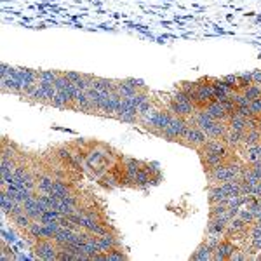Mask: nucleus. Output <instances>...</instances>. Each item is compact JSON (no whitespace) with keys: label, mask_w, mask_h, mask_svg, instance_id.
<instances>
[{"label":"nucleus","mask_w":261,"mask_h":261,"mask_svg":"<svg viewBox=\"0 0 261 261\" xmlns=\"http://www.w3.org/2000/svg\"><path fill=\"white\" fill-rule=\"evenodd\" d=\"M23 207H24V213L30 214V216L33 218V220H40V216L45 213V205L42 204V200L39 199V195L32 197V199L24 200L23 202Z\"/></svg>","instance_id":"nucleus-11"},{"label":"nucleus","mask_w":261,"mask_h":261,"mask_svg":"<svg viewBox=\"0 0 261 261\" xmlns=\"http://www.w3.org/2000/svg\"><path fill=\"white\" fill-rule=\"evenodd\" d=\"M120 159V153L115 151L112 146L105 145L99 141H89V148H87L86 166L84 171L94 179H99L113 164H117Z\"/></svg>","instance_id":"nucleus-1"},{"label":"nucleus","mask_w":261,"mask_h":261,"mask_svg":"<svg viewBox=\"0 0 261 261\" xmlns=\"http://www.w3.org/2000/svg\"><path fill=\"white\" fill-rule=\"evenodd\" d=\"M242 92L246 94V98L251 101L259 99L261 98V86H258V84H251V86H247L246 89H242Z\"/></svg>","instance_id":"nucleus-29"},{"label":"nucleus","mask_w":261,"mask_h":261,"mask_svg":"<svg viewBox=\"0 0 261 261\" xmlns=\"http://www.w3.org/2000/svg\"><path fill=\"white\" fill-rule=\"evenodd\" d=\"M0 205H2V213L4 216H9V213L14 209L16 200L7 193V190H2V195H0Z\"/></svg>","instance_id":"nucleus-26"},{"label":"nucleus","mask_w":261,"mask_h":261,"mask_svg":"<svg viewBox=\"0 0 261 261\" xmlns=\"http://www.w3.org/2000/svg\"><path fill=\"white\" fill-rule=\"evenodd\" d=\"M115 119L124 122V124H136L138 125V110L129 103L125 98H122L119 110L115 113Z\"/></svg>","instance_id":"nucleus-8"},{"label":"nucleus","mask_w":261,"mask_h":261,"mask_svg":"<svg viewBox=\"0 0 261 261\" xmlns=\"http://www.w3.org/2000/svg\"><path fill=\"white\" fill-rule=\"evenodd\" d=\"M223 81L228 84V86L233 87V89H237V84H239V77H237V75H226V77H223Z\"/></svg>","instance_id":"nucleus-35"},{"label":"nucleus","mask_w":261,"mask_h":261,"mask_svg":"<svg viewBox=\"0 0 261 261\" xmlns=\"http://www.w3.org/2000/svg\"><path fill=\"white\" fill-rule=\"evenodd\" d=\"M96 241H98V246H99L101 252H108V251H112L113 247L122 246L117 231H110V233L98 235V237H96Z\"/></svg>","instance_id":"nucleus-12"},{"label":"nucleus","mask_w":261,"mask_h":261,"mask_svg":"<svg viewBox=\"0 0 261 261\" xmlns=\"http://www.w3.org/2000/svg\"><path fill=\"white\" fill-rule=\"evenodd\" d=\"M129 259V256L125 254V251L122 249V246L113 247L112 251L107 252V261H125Z\"/></svg>","instance_id":"nucleus-27"},{"label":"nucleus","mask_w":261,"mask_h":261,"mask_svg":"<svg viewBox=\"0 0 261 261\" xmlns=\"http://www.w3.org/2000/svg\"><path fill=\"white\" fill-rule=\"evenodd\" d=\"M252 84H258V86H261V70L252 71Z\"/></svg>","instance_id":"nucleus-37"},{"label":"nucleus","mask_w":261,"mask_h":261,"mask_svg":"<svg viewBox=\"0 0 261 261\" xmlns=\"http://www.w3.org/2000/svg\"><path fill=\"white\" fill-rule=\"evenodd\" d=\"M61 71L58 70H39V82H49V84H54L56 79L60 77Z\"/></svg>","instance_id":"nucleus-28"},{"label":"nucleus","mask_w":261,"mask_h":261,"mask_svg":"<svg viewBox=\"0 0 261 261\" xmlns=\"http://www.w3.org/2000/svg\"><path fill=\"white\" fill-rule=\"evenodd\" d=\"M190 259H193V261H211L213 259V247L209 246L207 241L199 244V247L193 251Z\"/></svg>","instance_id":"nucleus-18"},{"label":"nucleus","mask_w":261,"mask_h":261,"mask_svg":"<svg viewBox=\"0 0 261 261\" xmlns=\"http://www.w3.org/2000/svg\"><path fill=\"white\" fill-rule=\"evenodd\" d=\"M73 192H75V185L70 179H54V185L50 188V193L56 195L58 199H63V197L70 195Z\"/></svg>","instance_id":"nucleus-14"},{"label":"nucleus","mask_w":261,"mask_h":261,"mask_svg":"<svg viewBox=\"0 0 261 261\" xmlns=\"http://www.w3.org/2000/svg\"><path fill=\"white\" fill-rule=\"evenodd\" d=\"M249 108H251L252 115H254V117H259V119H261V98H259V99L251 101Z\"/></svg>","instance_id":"nucleus-34"},{"label":"nucleus","mask_w":261,"mask_h":261,"mask_svg":"<svg viewBox=\"0 0 261 261\" xmlns=\"http://www.w3.org/2000/svg\"><path fill=\"white\" fill-rule=\"evenodd\" d=\"M50 107L58 108V110H73V101L68 98L66 92H58L54 99L50 101Z\"/></svg>","instance_id":"nucleus-19"},{"label":"nucleus","mask_w":261,"mask_h":261,"mask_svg":"<svg viewBox=\"0 0 261 261\" xmlns=\"http://www.w3.org/2000/svg\"><path fill=\"white\" fill-rule=\"evenodd\" d=\"M197 153H199L200 162H202V166H204L205 172H209V171L216 169V167L223 166V164H225L230 159V157H226V155H223V153H218V151L204 148V146L197 150Z\"/></svg>","instance_id":"nucleus-7"},{"label":"nucleus","mask_w":261,"mask_h":261,"mask_svg":"<svg viewBox=\"0 0 261 261\" xmlns=\"http://www.w3.org/2000/svg\"><path fill=\"white\" fill-rule=\"evenodd\" d=\"M92 87H94V89H98L99 92H105V94H108V92L115 91V81H113V79L94 77V82H92Z\"/></svg>","instance_id":"nucleus-22"},{"label":"nucleus","mask_w":261,"mask_h":261,"mask_svg":"<svg viewBox=\"0 0 261 261\" xmlns=\"http://www.w3.org/2000/svg\"><path fill=\"white\" fill-rule=\"evenodd\" d=\"M204 110L207 112L214 120H223V122H226V120H228V117H230V115H228V112L225 110V107H223L220 101H216V99L211 101V103H209L207 107L204 108Z\"/></svg>","instance_id":"nucleus-16"},{"label":"nucleus","mask_w":261,"mask_h":261,"mask_svg":"<svg viewBox=\"0 0 261 261\" xmlns=\"http://www.w3.org/2000/svg\"><path fill=\"white\" fill-rule=\"evenodd\" d=\"M150 98H151V96H150L148 89H143V91H138L136 94L129 96V98H125V99H127L129 103L133 105V107H134V108H136V110H138V108H140L141 105L145 103V101H148Z\"/></svg>","instance_id":"nucleus-25"},{"label":"nucleus","mask_w":261,"mask_h":261,"mask_svg":"<svg viewBox=\"0 0 261 261\" xmlns=\"http://www.w3.org/2000/svg\"><path fill=\"white\" fill-rule=\"evenodd\" d=\"M207 134L204 133L200 127H197V125H193L190 124L188 125V129L185 130V134H183V138L179 140V145H183V146H187V148H192V150H199L202 148V146L207 143Z\"/></svg>","instance_id":"nucleus-6"},{"label":"nucleus","mask_w":261,"mask_h":261,"mask_svg":"<svg viewBox=\"0 0 261 261\" xmlns=\"http://www.w3.org/2000/svg\"><path fill=\"white\" fill-rule=\"evenodd\" d=\"M73 110L75 112H82V113H91V99L87 91H77L73 99Z\"/></svg>","instance_id":"nucleus-15"},{"label":"nucleus","mask_w":261,"mask_h":261,"mask_svg":"<svg viewBox=\"0 0 261 261\" xmlns=\"http://www.w3.org/2000/svg\"><path fill=\"white\" fill-rule=\"evenodd\" d=\"M188 125H190V122L188 119H185V117H178V115H172L171 122L167 124V127L162 130L161 138L167 141H176L179 143V140L183 138L185 130L188 129Z\"/></svg>","instance_id":"nucleus-5"},{"label":"nucleus","mask_w":261,"mask_h":261,"mask_svg":"<svg viewBox=\"0 0 261 261\" xmlns=\"http://www.w3.org/2000/svg\"><path fill=\"white\" fill-rule=\"evenodd\" d=\"M259 143H261V127L244 130L241 146H256V145H259Z\"/></svg>","instance_id":"nucleus-20"},{"label":"nucleus","mask_w":261,"mask_h":261,"mask_svg":"<svg viewBox=\"0 0 261 261\" xmlns=\"http://www.w3.org/2000/svg\"><path fill=\"white\" fill-rule=\"evenodd\" d=\"M195 87V96H193V105L197 108H205L211 101H214V89L211 84V77L199 79Z\"/></svg>","instance_id":"nucleus-4"},{"label":"nucleus","mask_w":261,"mask_h":261,"mask_svg":"<svg viewBox=\"0 0 261 261\" xmlns=\"http://www.w3.org/2000/svg\"><path fill=\"white\" fill-rule=\"evenodd\" d=\"M73 231H75V230L66 228V226H61V228L56 231V235H54V237H53V241L61 247L63 244H68V242H71V237H73Z\"/></svg>","instance_id":"nucleus-24"},{"label":"nucleus","mask_w":261,"mask_h":261,"mask_svg":"<svg viewBox=\"0 0 261 261\" xmlns=\"http://www.w3.org/2000/svg\"><path fill=\"white\" fill-rule=\"evenodd\" d=\"M11 221L14 223V226L18 230H23V231H27L28 230V226L33 223V218L30 216V214H27V213H19L18 216H14V218H11Z\"/></svg>","instance_id":"nucleus-23"},{"label":"nucleus","mask_w":261,"mask_h":261,"mask_svg":"<svg viewBox=\"0 0 261 261\" xmlns=\"http://www.w3.org/2000/svg\"><path fill=\"white\" fill-rule=\"evenodd\" d=\"M239 246H235L233 241H230V239H221L220 242H218V246L213 249V259L214 261H228L231 252L237 249Z\"/></svg>","instance_id":"nucleus-10"},{"label":"nucleus","mask_w":261,"mask_h":261,"mask_svg":"<svg viewBox=\"0 0 261 261\" xmlns=\"http://www.w3.org/2000/svg\"><path fill=\"white\" fill-rule=\"evenodd\" d=\"M63 216V214L58 211V209H45V213L40 216L42 223H53V221H60V218Z\"/></svg>","instance_id":"nucleus-30"},{"label":"nucleus","mask_w":261,"mask_h":261,"mask_svg":"<svg viewBox=\"0 0 261 261\" xmlns=\"http://www.w3.org/2000/svg\"><path fill=\"white\" fill-rule=\"evenodd\" d=\"M211 84H213V89H214V99L216 101H223L226 99L228 96L233 92L235 89L231 86H228L223 79H216V77H211Z\"/></svg>","instance_id":"nucleus-13"},{"label":"nucleus","mask_w":261,"mask_h":261,"mask_svg":"<svg viewBox=\"0 0 261 261\" xmlns=\"http://www.w3.org/2000/svg\"><path fill=\"white\" fill-rule=\"evenodd\" d=\"M256 223H259V225H261V211L256 214Z\"/></svg>","instance_id":"nucleus-38"},{"label":"nucleus","mask_w":261,"mask_h":261,"mask_svg":"<svg viewBox=\"0 0 261 261\" xmlns=\"http://www.w3.org/2000/svg\"><path fill=\"white\" fill-rule=\"evenodd\" d=\"M258 202H259V205H261V197H258Z\"/></svg>","instance_id":"nucleus-40"},{"label":"nucleus","mask_w":261,"mask_h":261,"mask_svg":"<svg viewBox=\"0 0 261 261\" xmlns=\"http://www.w3.org/2000/svg\"><path fill=\"white\" fill-rule=\"evenodd\" d=\"M239 218L244 221V223H247V225H252V223H256V214L251 211V209H242L241 207V211H239Z\"/></svg>","instance_id":"nucleus-32"},{"label":"nucleus","mask_w":261,"mask_h":261,"mask_svg":"<svg viewBox=\"0 0 261 261\" xmlns=\"http://www.w3.org/2000/svg\"><path fill=\"white\" fill-rule=\"evenodd\" d=\"M169 110L178 117H185V119H190L193 113L197 112V107L193 105V101L185 94L183 91H179L176 87V91L169 96V101L166 105Z\"/></svg>","instance_id":"nucleus-2"},{"label":"nucleus","mask_w":261,"mask_h":261,"mask_svg":"<svg viewBox=\"0 0 261 261\" xmlns=\"http://www.w3.org/2000/svg\"><path fill=\"white\" fill-rule=\"evenodd\" d=\"M226 193L221 188V185H209V193H207V199L209 204H218V202H225L226 200Z\"/></svg>","instance_id":"nucleus-21"},{"label":"nucleus","mask_w":261,"mask_h":261,"mask_svg":"<svg viewBox=\"0 0 261 261\" xmlns=\"http://www.w3.org/2000/svg\"><path fill=\"white\" fill-rule=\"evenodd\" d=\"M256 259H259V261H261V251H259V254L256 256Z\"/></svg>","instance_id":"nucleus-39"},{"label":"nucleus","mask_w":261,"mask_h":261,"mask_svg":"<svg viewBox=\"0 0 261 261\" xmlns=\"http://www.w3.org/2000/svg\"><path fill=\"white\" fill-rule=\"evenodd\" d=\"M242 136H244L242 130H235V129L228 127V130H226V134H225V138H223V141H225V145L228 146V148H231L233 151H237L239 146H241V143H242Z\"/></svg>","instance_id":"nucleus-17"},{"label":"nucleus","mask_w":261,"mask_h":261,"mask_svg":"<svg viewBox=\"0 0 261 261\" xmlns=\"http://www.w3.org/2000/svg\"><path fill=\"white\" fill-rule=\"evenodd\" d=\"M32 251L33 256L45 261L58 259V256H60V246L53 239H39V241H35L32 244Z\"/></svg>","instance_id":"nucleus-3"},{"label":"nucleus","mask_w":261,"mask_h":261,"mask_svg":"<svg viewBox=\"0 0 261 261\" xmlns=\"http://www.w3.org/2000/svg\"><path fill=\"white\" fill-rule=\"evenodd\" d=\"M0 75H2V79H6V77H9V73H11V68L12 66L11 65H7V63H2V66H0Z\"/></svg>","instance_id":"nucleus-36"},{"label":"nucleus","mask_w":261,"mask_h":261,"mask_svg":"<svg viewBox=\"0 0 261 261\" xmlns=\"http://www.w3.org/2000/svg\"><path fill=\"white\" fill-rule=\"evenodd\" d=\"M65 77L68 79L71 84H79L84 79V73H79V71H63Z\"/></svg>","instance_id":"nucleus-33"},{"label":"nucleus","mask_w":261,"mask_h":261,"mask_svg":"<svg viewBox=\"0 0 261 261\" xmlns=\"http://www.w3.org/2000/svg\"><path fill=\"white\" fill-rule=\"evenodd\" d=\"M239 77V84H237V89H246L247 86H251L252 84V71H246V73H241L237 75Z\"/></svg>","instance_id":"nucleus-31"},{"label":"nucleus","mask_w":261,"mask_h":261,"mask_svg":"<svg viewBox=\"0 0 261 261\" xmlns=\"http://www.w3.org/2000/svg\"><path fill=\"white\" fill-rule=\"evenodd\" d=\"M120 94L117 91H112L105 96L103 99V107H101V117H113L115 119V113L119 110V105H120Z\"/></svg>","instance_id":"nucleus-9"}]
</instances>
